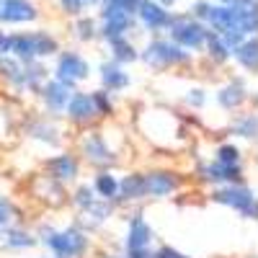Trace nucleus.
<instances>
[{
  "instance_id": "1",
  "label": "nucleus",
  "mask_w": 258,
  "mask_h": 258,
  "mask_svg": "<svg viewBox=\"0 0 258 258\" xmlns=\"http://www.w3.org/2000/svg\"><path fill=\"white\" fill-rule=\"evenodd\" d=\"M34 18H36V11L26 0H0V21L21 24V21H34Z\"/></svg>"
},
{
  "instance_id": "2",
  "label": "nucleus",
  "mask_w": 258,
  "mask_h": 258,
  "mask_svg": "<svg viewBox=\"0 0 258 258\" xmlns=\"http://www.w3.org/2000/svg\"><path fill=\"white\" fill-rule=\"evenodd\" d=\"M145 59L153 62V64H165V62H173V59H183V54L173 47H168L165 41H155V44L145 52Z\"/></svg>"
},
{
  "instance_id": "3",
  "label": "nucleus",
  "mask_w": 258,
  "mask_h": 258,
  "mask_svg": "<svg viewBox=\"0 0 258 258\" xmlns=\"http://www.w3.org/2000/svg\"><path fill=\"white\" fill-rule=\"evenodd\" d=\"M173 36H176L178 41H183L186 47H197L199 41L204 39V31H202V26H197V24H186V21H178V24L173 26Z\"/></svg>"
},
{
  "instance_id": "4",
  "label": "nucleus",
  "mask_w": 258,
  "mask_h": 258,
  "mask_svg": "<svg viewBox=\"0 0 258 258\" xmlns=\"http://www.w3.org/2000/svg\"><path fill=\"white\" fill-rule=\"evenodd\" d=\"M85 70H88V64L75 54H64L59 59V75H64V78H80V75H85Z\"/></svg>"
},
{
  "instance_id": "5",
  "label": "nucleus",
  "mask_w": 258,
  "mask_h": 258,
  "mask_svg": "<svg viewBox=\"0 0 258 258\" xmlns=\"http://www.w3.org/2000/svg\"><path fill=\"white\" fill-rule=\"evenodd\" d=\"M52 245H54V250H57L59 255H70V253L80 250L85 243H83V238H80V235H75V232H68V235H57V240H52Z\"/></svg>"
},
{
  "instance_id": "6",
  "label": "nucleus",
  "mask_w": 258,
  "mask_h": 258,
  "mask_svg": "<svg viewBox=\"0 0 258 258\" xmlns=\"http://www.w3.org/2000/svg\"><path fill=\"white\" fill-rule=\"evenodd\" d=\"M140 13H142V21H145V24H147V26H153V29L168 24V13H165L163 8L153 6V3H145V6L140 8Z\"/></svg>"
},
{
  "instance_id": "7",
  "label": "nucleus",
  "mask_w": 258,
  "mask_h": 258,
  "mask_svg": "<svg viewBox=\"0 0 258 258\" xmlns=\"http://www.w3.org/2000/svg\"><path fill=\"white\" fill-rule=\"evenodd\" d=\"M176 186V181H170V178H165V176H150L147 181H145V191H150V194H165V191H170Z\"/></svg>"
},
{
  "instance_id": "8",
  "label": "nucleus",
  "mask_w": 258,
  "mask_h": 258,
  "mask_svg": "<svg viewBox=\"0 0 258 258\" xmlns=\"http://www.w3.org/2000/svg\"><path fill=\"white\" fill-rule=\"evenodd\" d=\"M47 101L54 106V109L64 106V101H68V88H64L62 83H52L49 88H47Z\"/></svg>"
},
{
  "instance_id": "9",
  "label": "nucleus",
  "mask_w": 258,
  "mask_h": 258,
  "mask_svg": "<svg viewBox=\"0 0 258 258\" xmlns=\"http://www.w3.org/2000/svg\"><path fill=\"white\" fill-rule=\"evenodd\" d=\"M147 227H145V222H140V220H135V225H132V240H129V245H132L135 250L137 248H142L145 243H147Z\"/></svg>"
},
{
  "instance_id": "10",
  "label": "nucleus",
  "mask_w": 258,
  "mask_h": 258,
  "mask_svg": "<svg viewBox=\"0 0 258 258\" xmlns=\"http://www.w3.org/2000/svg\"><path fill=\"white\" fill-rule=\"evenodd\" d=\"M73 114H75L78 119H83V116H91V114H93V101H91V98H83V96H78V98L73 101Z\"/></svg>"
},
{
  "instance_id": "11",
  "label": "nucleus",
  "mask_w": 258,
  "mask_h": 258,
  "mask_svg": "<svg viewBox=\"0 0 258 258\" xmlns=\"http://www.w3.org/2000/svg\"><path fill=\"white\" fill-rule=\"evenodd\" d=\"M52 168H54V173H57L59 178H70V176L75 173V163H73L70 158H59V160H54Z\"/></svg>"
},
{
  "instance_id": "12",
  "label": "nucleus",
  "mask_w": 258,
  "mask_h": 258,
  "mask_svg": "<svg viewBox=\"0 0 258 258\" xmlns=\"http://www.w3.org/2000/svg\"><path fill=\"white\" fill-rule=\"evenodd\" d=\"M220 197L235 207H243V209H248V202H250V194H243V191H227V194H220Z\"/></svg>"
},
{
  "instance_id": "13",
  "label": "nucleus",
  "mask_w": 258,
  "mask_h": 258,
  "mask_svg": "<svg viewBox=\"0 0 258 258\" xmlns=\"http://www.w3.org/2000/svg\"><path fill=\"white\" fill-rule=\"evenodd\" d=\"M98 191L103 194V197H114V191H116V181L111 176H101L98 178Z\"/></svg>"
},
{
  "instance_id": "14",
  "label": "nucleus",
  "mask_w": 258,
  "mask_h": 258,
  "mask_svg": "<svg viewBox=\"0 0 258 258\" xmlns=\"http://www.w3.org/2000/svg\"><path fill=\"white\" fill-rule=\"evenodd\" d=\"M103 80L109 83V85H124V83H126V78H124L116 68H106V70H103Z\"/></svg>"
},
{
  "instance_id": "15",
  "label": "nucleus",
  "mask_w": 258,
  "mask_h": 258,
  "mask_svg": "<svg viewBox=\"0 0 258 258\" xmlns=\"http://www.w3.org/2000/svg\"><path fill=\"white\" fill-rule=\"evenodd\" d=\"M114 49H116V57H119V59H126V62H129V59H135V52H132V47H129V44H124L121 39H116V41H114Z\"/></svg>"
},
{
  "instance_id": "16",
  "label": "nucleus",
  "mask_w": 258,
  "mask_h": 258,
  "mask_svg": "<svg viewBox=\"0 0 258 258\" xmlns=\"http://www.w3.org/2000/svg\"><path fill=\"white\" fill-rule=\"evenodd\" d=\"M6 52H11V36L0 31V54H6Z\"/></svg>"
},
{
  "instance_id": "17",
  "label": "nucleus",
  "mask_w": 258,
  "mask_h": 258,
  "mask_svg": "<svg viewBox=\"0 0 258 258\" xmlns=\"http://www.w3.org/2000/svg\"><path fill=\"white\" fill-rule=\"evenodd\" d=\"M235 155H238V153H235L232 147H222V160H230V163H232V160H235Z\"/></svg>"
},
{
  "instance_id": "18",
  "label": "nucleus",
  "mask_w": 258,
  "mask_h": 258,
  "mask_svg": "<svg viewBox=\"0 0 258 258\" xmlns=\"http://www.w3.org/2000/svg\"><path fill=\"white\" fill-rule=\"evenodd\" d=\"M8 220V204L6 202H0V225H3Z\"/></svg>"
},
{
  "instance_id": "19",
  "label": "nucleus",
  "mask_w": 258,
  "mask_h": 258,
  "mask_svg": "<svg viewBox=\"0 0 258 258\" xmlns=\"http://www.w3.org/2000/svg\"><path fill=\"white\" fill-rule=\"evenodd\" d=\"M163 3H165V6H170V3H173V0H163Z\"/></svg>"
}]
</instances>
